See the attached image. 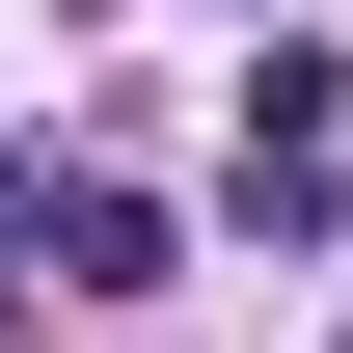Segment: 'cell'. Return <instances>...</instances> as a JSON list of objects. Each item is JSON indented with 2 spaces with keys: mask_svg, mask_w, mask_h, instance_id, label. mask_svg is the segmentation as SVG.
I'll use <instances>...</instances> for the list:
<instances>
[{
  "mask_svg": "<svg viewBox=\"0 0 353 353\" xmlns=\"http://www.w3.org/2000/svg\"><path fill=\"white\" fill-rule=\"evenodd\" d=\"M0 272H54V299H136V272H163V190H109V163H0Z\"/></svg>",
  "mask_w": 353,
  "mask_h": 353,
  "instance_id": "obj_1",
  "label": "cell"
},
{
  "mask_svg": "<svg viewBox=\"0 0 353 353\" xmlns=\"http://www.w3.org/2000/svg\"><path fill=\"white\" fill-rule=\"evenodd\" d=\"M245 245H326V54H245Z\"/></svg>",
  "mask_w": 353,
  "mask_h": 353,
  "instance_id": "obj_2",
  "label": "cell"
}]
</instances>
